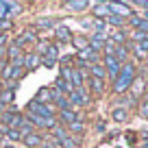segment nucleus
Instances as JSON below:
<instances>
[{"instance_id":"obj_17","label":"nucleus","mask_w":148,"mask_h":148,"mask_svg":"<svg viewBox=\"0 0 148 148\" xmlns=\"http://www.w3.org/2000/svg\"><path fill=\"white\" fill-rule=\"evenodd\" d=\"M111 116H113V120H116V122H126V118H129V109L116 107V109L111 111Z\"/></svg>"},{"instance_id":"obj_23","label":"nucleus","mask_w":148,"mask_h":148,"mask_svg":"<svg viewBox=\"0 0 148 148\" xmlns=\"http://www.w3.org/2000/svg\"><path fill=\"white\" fill-rule=\"evenodd\" d=\"M65 129H68V133H70V135H72V133H74V135H83V131H85V124L79 120V122H74V124L65 126Z\"/></svg>"},{"instance_id":"obj_13","label":"nucleus","mask_w":148,"mask_h":148,"mask_svg":"<svg viewBox=\"0 0 148 148\" xmlns=\"http://www.w3.org/2000/svg\"><path fill=\"white\" fill-rule=\"evenodd\" d=\"M94 15H96V18H109L111 15L109 2H96V5H94Z\"/></svg>"},{"instance_id":"obj_14","label":"nucleus","mask_w":148,"mask_h":148,"mask_svg":"<svg viewBox=\"0 0 148 148\" xmlns=\"http://www.w3.org/2000/svg\"><path fill=\"white\" fill-rule=\"evenodd\" d=\"M39 63H42V57L37 55V52H31V55L24 57V68H28V70H35Z\"/></svg>"},{"instance_id":"obj_30","label":"nucleus","mask_w":148,"mask_h":148,"mask_svg":"<svg viewBox=\"0 0 148 148\" xmlns=\"http://www.w3.org/2000/svg\"><path fill=\"white\" fill-rule=\"evenodd\" d=\"M137 111H139V116H142L144 120H148V98H146V100H142V102L137 105Z\"/></svg>"},{"instance_id":"obj_4","label":"nucleus","mask_w":148,"mask_h":148,"mask_svg":"<svg viewBox=\"0 0 148 148\" xmlns=\"http://www.w3.org/2000/svg\"><path fill=\"white\" fill-rule=\"evenodd\" d=\"M0 118H2V124L9 126V129H20V124L24 122V116L18 111H2Z\"/></svg>"},{"instance_id":"obj_20","label":"nucleus","mask_w":148,"mask_h":148,"mask_svg":"<svg viewBox=\"0 0 148 148\" xmlns=\"http://www.w3.org/2000/svg\"><path fill=\"white\" fill-rule=\"evenodd\" d=\"M59 144H61L63 148H79V146H81V142H79V139H72V135H70V133L65 135V137L61 139Z\"/></svg>"},{"instance_id":"obj_31","label":"nucleus","mask_w":148,"mask_h":148,"mask_svg":"<svg viewBox=\"0 0 148 148\" xmlns=\"http://www.w3.org/2000/svg\"><path fill=\"white\" fill-rule=\"evenodd\" d=\"M20 57H22V52H20V46H9V59H11V63H13L15 59H20Z\"/></svg>"},{"instance_id":"obj_35","label":"nucleus","mask_w":148,"mask_h":148,"mask_svg":"<svg viewBox=\"0 0 148 148\" xmlns=\"http://www.w3.org/2000/svg\"><path fill=\"white\" fill-rule=\"evenodd\" d=\"M113 42H116V46L122 44V42H126V33L124 31H116V33H113Z\"/></svg>"},{"instance_id":"obj_2","label":"nucleus","mask_w":148,"mask_h":148,"mask_svg":"<svg viewBox=\"0 0 148 148\" xmlns=\"http://www.w3.org/2000/svg\"><path fill=\"white\" fill-rule=\"evenodd\" d=\"M61 79L63 81H68L70 85H72L74 89H79V87H83V81H85V72H81V70H76V68H70L68 63L61 68Z\"/></svg>"},{"instance_id":"obj_27","label":"nucleus","mask_w":148,"mask_h":148,"mask_svg":"<svg viewBox=\"0 0 148 148\" xmlns=\"http://www.w3.org/2000/svg\"><path fill=\"white\" fill-rule=\"evenodd\" d=\"M33 39H35V33H33V31H26L22 37H18L15 46H20V48H22V44H26V42H33Z\"/></svg>"},{"instance_id":"obj_25","label":"nucleus","mask_w":148,"mask_h":148,"mask_svg":"<svg viewBox=\"0 0 148 148\" xmlns=\"http://www.w3.org/2000/svg\"><path fill=\"white\" fill-rule=\"evenodd\" d=\"M35 26L37 28H55L57 24H55V20H50V18H37Z\"/></svg>"},{"instance_id":"obj_24","label":"nucleus","mask_w":148,"mask_h":148,"mask_svg":"<svg viewBox=\"0 0 148 148\" xmlns=\"http://www.w3.org/2000/svg\"><path fill=\"white\" fill-rule=\"evenodd\" d=\"M20 135H22V137H26V135H31V133H35V126H33L31 124V122H28V120H24L22 122V124H20Z\"/></svg>"},{"instance_id":"obj_22","label":"nucleus","mask_w":148,"mask_h":148,"mask_svg":"<svg viewBox=\"0 0 148 148\" xmlns=\"http://www.w3.org/2000/svg\"><path fill=\"white\" fill-rule=\"evenodd\" d=\"M65 7L72 9V11H83V9L89 7V2H85V0H74V2H65Z\"/></svg>"},{"instance_id":"obj_42","label":"nucleus","mask_w":148,"mask_h":148,"mask_svg":"<svg viewBox=\"0 0 148 148\" xmlns=\"http://www.w3.org/2000/svg\"><path fill=\"white\" fill-rule=\"evenodd\" d=\"M139 148H148V142H144V144H142V146H139Z\"/></svg>"},{"instance_id":"obj_33","label":"nucleus","mask_w":148,"mask_h":148,"mask_svg":"<svg viewBox=\"0 0 148 148\" xmlns=\"http://www.w3.org/2000/svg\"><path fill=\"white\" fill-rule=\"evenodd\" d=\"M9 15V0H0V20H7Z\"/></svg>"},{"instance_id":"obj_19","label":"nucleus","mask_w":148,"mask_h":148,"mask_svg":"<svg viewBox=\"0 0 148 148\" xmlns=\"http://www.w3.org/2000/svg\"><path fill=\"white\" fill-rule=\"evenodd\" d=\"M92 74H94V79H100V81L107 79V70L102 68V63H94L92 65Z\"/></svg>"},{"instance_id":"obj_8","label":"nucleus","mask_w":148,"mask_h":148,"mask_svg":"<svg viewBox=\"0 0 148 148\" xmlns=\"http://www.w3.org/2000/svg\"><path fill=\"white\" fill-rule=\"evenodd\" d=\"M22 74H24V68H15V65L7 63L5 70H2V79L5 81H18V79H22Z\"/></svg>"},{"instance_id":"obj_12","label":"nucleus","mask_w":148,"mask_h":148,"mask_svg":"<svg viewBox=\"0 0 148 148\" xmlns=\"http://www.w3.org/2000/svg\"><path fill=\"white\" fill-rule=\"evenodd\" d=\"M22 139H24V144H26L28 148H39V146L44 144L42 135L37 133V131H35V133H31V135H26V137H22Z\"/></svg>"},{"instance_id":"obj_28","label":"nucleus","mask_w":148,"mask_h":148,"mask_svg":"<svg viewBox=\"0 0 148 148\" xmlns=\"http://www.w3.org/2000/svg\"><path fill=\"white\" fill-rule=\"evenodd\" d=\"M102 22H105V26H109V24H113V26H122V24H124V20H122V18H118V15H113V13H111L109 18H105V20H102Z\"/></svg>"},{"instance_id":"obj_40","label":"nucleus","mask_w":148,"mask_h":148,"mask_svg":"<svg viewBox=\"0 0 148 148\" xmlns=\"http://www.w3.org/2000/svg\"><path fill=\"white\" fill-rule=\"evenodd\" d=\"M44 65H48V68H52V65H55V61H50V59H44Z\"/></svg>"},{"instance_id":"obj_5","label":"nucleus","mask_w":148,"mask_h":148,"mask_svg":"<svg viewBox=\"0 0 148 148\" xmlns=\"http://www.w3.org/2000/svg\"><path fill=\"white\" fill-rule=\"evenodd\" d=\"M68 100L72 102V107L74 105L76 107H85V105H89V92L85 87H79V89H74V92L68 96Z\"/></svg>"},{"instance_id":"obj_29","label":"nucleus","mask_w":148,"mask_h":148,"mask_svg":"<svg viewBox=\"0 0 148 148\" xmlns=\"http://www.w3.org/2000/svg\"><path fill=\"white\" fill-rule=\"evenodd\" d=\"M131 48H133V52H135V57H137V59H142V61H144V59L148 57V52L144 50L139 44H131Z\"/></svg>"},{"instance_id":"obj_44","label":"nucleus","mask_w":148,"mask_h":148,"mask_svg":"<svg viewBox=\"0 0 148 148\" xmlns=\"http://www.w3.org/2000/svg\"><path fill=\"white\" fill-rule=\"evenodd\" d=\"M7 148H15V146H7Z\"/></svg>"},{"instance_id":"obj_16","label":"nucleus","mask_w":148,"mask_h":148,"mask_svg":"<svg viewBox=\"0 0 148 148\" xmlns=\"http://www.w3.org/2000/svg\"><path fill=\"white\" fill-rule=\"evenodd\" d=\"M50 100H52V89L42 87L39 92H37V102H42V105H48Z\"/></svg>"},{"instance_id":"obj_18","label":"nucleus","mask_w":148,"mask_h":148,"mask_svg":"<svg viewBox=\"0 0 148 148\" xmlns=\"http://www.w3.org/2000/svg\"><path fill=\"white\" fill-rule=\"evenodd\" d=\"M57 57H59V46H55V44H48V46H46V52H44V59L57 61Z\"/></svg>"},{"instance_id":"obj_37","label":"nucleus","mask_w":148,"mask_h":148,"mask_svg":"<svg viewBox=\"0 0 148 148\" xmlns=\"http://www.w3.org/2000/svg\"><path fill=\"white\" fill-rule=\"evenodd\" d=\"M7 28H11V20H0V31H7Z\"/></svg>"},{"instance_id":"obj_39","label":"nucleus","mask_w":148,"mask_h":148,"mask_svg":"<svg viewBox=\"0 0 148 148\" xmlns=\"http://www.w3.org/2000/svg\"><path fill=\"white\" fill-rule=\"evenodd\" d=\"M46 46H48V44H39V48H37V50H39V55H44V52H46Z\"/></svg>"},{"instance_id":"obj_45","label":"nucleus","mask_w":148,"mask_h":148,"mask_svg":"<svg viewBox=\"0 0 148 148\" xmlns=\"http://www.w3.org/2000/svg\"><path fill=\"white\" fill-rule=\"evenodd\" d=\"M146 79H148V76H146Z\"/></svg>"},{"instance_id":"obj_6","label":"nucleus","mask_w":148,"mask_h":148,"mask_svg":"<svg viewBox=\"0 0 148 148\" xmlns=\"http://www.w3.org/2000/svg\"><path fill=\"white\" fill-rule=\"evenodd\" d=\"M102 68L107 70V76L116 79L118 74H120V70H122V63L116 59V57H105V61H102Z\"/></svg>"},{"instance_id":"obj_11","label":"nucleus","mask_w":148,"mask_h":148,"mask_svg":"<svg viewBox=\"0 0 148 148\" xmlns=\"http://www.w3.org/2000/svg\"><path fill=\"white\" fill-rule=\"evenodd\" d=\"M55 37L59 42H72V31H70L68 26H63V24H57L55 26Z\"/></svg>"},{"instance_id":"obj_36","label":"nucleus","mask_w":148,"mask_h":148,"mask_svg":"<svg viewBox=\"0 0 148 148\" xmlns=\"http://www.w3.org/2000/svg\"><path fill=\"white\" fill-rule=\"evenodd\" d=\"M9 13L11 15H20V13H22V5H18V2H9Z\"/></svg>"},{"instance_id":"obj_3","label":"nucleus","mask_w":148,"mask_h":148,"mask_svg":"<svg viewBox=\"0 0 148 148\" xmlns=\"http://www.w3.org/2000/svg\"><path fill=\"white\" fill-rule=\"evenodd\" d=\"M26 109H28V113L39 116V118H52L55 116V109H52L50 105H42V102H37V100H31Z\"/></svg>"},{"instance_id":"obj_34","label":"nucleus","mask_w":148,"mask_h":148,"mask_svg":"<svg viewBox=\"0 0 148 148\" xmlns=\"http://www.w3.org/2000/svg\"><path fill=\"white\" fill-rule=\"evenodd\" d=\"M131 105H135V100L131 96H124V98H120V100L116 102V107H122V109H126V107H131Z\"/></svg>"},{"instance_id":"obj_26","label":"nucleus","mask_w":148,"mask_h":148,"mask_svg":"<svg viewBox=\"0 0 148 148\" xmlns=\"http://www.w3.org/2000/svg\"><path fill=\"white\" fill-rule=\"evenodd\" d=\"M113 57H116L120 63H126V57H129V50H126L124 46H116V52H113Z\"/></svg>"},{"instance_id":"obj_15","label":"nucleus","mask_w":148,"mask_h":148,"mask_svg":"<svg viewBox=\"0 0 148 148\" xmlns=\"http://www.w3.org/2000/svg\"><path fill=\"white\" fill-rule=\"evenodd\" d=\"M55 85H57L55 89H57V92H61V94H63V96H70V94L74 92V87H72V85L68 83V81H63V79H61V76H59V79H57V83H55Z\"/></svg>"},{"instance_id":"obj_1","label":"nucleus","mask_w":148,"mask_h":148,"mask_svg":"<svg viewBox=\"0 0 148 148\" xmlns=\"http://www.w3.org/2000/svg\"><path fill=\"white\" fill-rule=\"evenodd\" d=\"M133 83H135V63L126 61V63H122L120 74L113 79V89H116V94H124L133 87Z\"/></svg>"},{"instance_id":"obj_38","label":"nucleus","mask_w":148,"mask_h":148,"mask_svg":"<svg viewBox=\"0 0 148 148\" xmlns=\"http://www.w3.org/2000/svg\"><path fill=\"white\" fill-rule=\"evenodd\" d=\"M135 7H139V9H148V2H146V0H139V2H135Z\"/></svg>"},{"instance_id":"obj_43","label":"nucleus","mask_w":148,"mask_h":148,"mask_svg":"<svg viewBox=\"0 0 148 148\" xmlns=\"http://www.w3.org/2000/svg\"><path fill=\"white\" fill-rule=\"evenodd\" d=\"M0 92H2V83H0Z\"/></svg>"},{"instance_id":"obj_9","label":"nucleus","mask_w":148,"mask_h":148,"mask_svg":"<svg viewBox=\"0 0 148 148\" xmlns=\"http://www.w3.org/2000/svg\"><path fill=\"white\" fill-rule=\"evenodd\" d=\"M79 59H81V63L83 65H89V63H96L98 61V52L96 50H92V48H83V50H79Z\"/></svg>"},{"instance_id":"obj_21","label":"nucleus","mask_w":148,"mask_h":148,"mask_svg":"<svg viewBox=\"0 0 148 148\" xmlns=\"http://www.w3.org/2000/svg\"><path fill=\"white\" fill-rule=\"evenodd\" d=\"M89 89H92L94 94H102V92H105V81L92 79V81H89Z\"/></svg>"},{"instance_id":"obj_32","label":"nucleus","mask_w":148,"mask_h":148,"mask_svg":"<svg viewBox=\"0 0 148 148\" xmlns=\"http://www.w3.org/2000/svg\"><path fill=\"white\" fill-rule=\"evenodd\" d=\"M0 100L5 102V105L13 102V92H11V89H2V92H0Z\"/></svg>"},{"instance_id":"obj_41","label":"nucleus","mask_w":148,"mask_h":148,"mask_svg":"<svg viewBox=\"0 0 148 148\" xmlns=\"http://www.w3.org/2000/svg\"><path fill=\"white\" fill-rule=\"evenodd\" d=\"M2 59H5V46H0V63H2Z\"/></svg>"},{"instance_id":"obj_10","label":"nucleus","mask_w":148,"mask_h":148,"mask_svg":"<svg viewBox=\"0 0 148 148\" xmlns=\"http://www.w3.org/2000/svg\"><path fill=\"white\" fill-rule=\"evenodd\" d=\"M81 118H83V116H81L79 111H72V109H70V111H59V120L63 122L65 126L74 124V122H79Z\"/></svg>"},{"instance_id":"obj_7","label":"nucleus","mask_w":148,"mask_h":148,"mask_svg":"<svg viewBox=\"0 0 148 148\" xmlns=\"http://www.w3.org/2000/svg\"><path fill=\"white\" fill-rule=\"evenodd\" d=\"M109 9L113 15H118V18H133V11H131V5H126V2H109Z\"/></svg>"}]
</instances>
